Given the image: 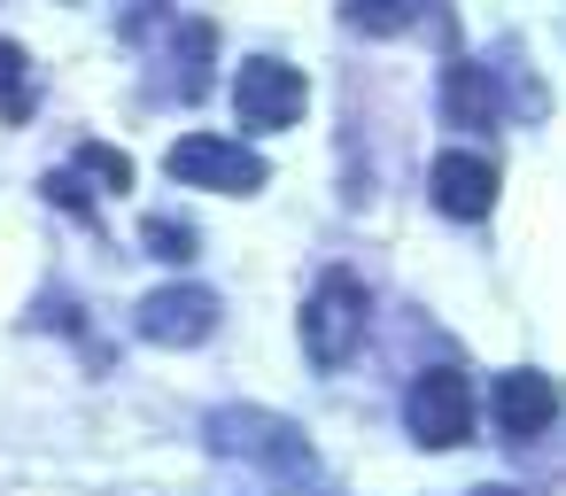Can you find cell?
Wrapping results in <instances>:
<instances>
[{"instance_id":"1","label":"cell","mask_w":566,"mask_h":496,"mask_svg":"<svg viewBox=\"0 0 566 496\" xmlns=\"http://www.w3.org/2000/svg\"><path fill=\"white\" fill-rule=\"evenodd\" d=\"M210 442H218L226 457L256 465L264 481H318V457H311V442H303L287 419H272V411H249V403H233V411H218V419H210Z\"/></svg>"},{"instance_id":"2","label":"cell","mask_w":566,"mask_h":496,"mask_svg":"<svg viewBox=\"0 0 566 496\" xmlns=\"http://www.w3.org/2000/svg\"><path fill=\"white\" fill-rule=\"evenodd\" d=\"M365 341V279L357 272H326L303 303V357L318 372H334L349 349Z\"/></svg>"},{"instance_id":"3","label":"cell","mask_w":566,"mask_h":496,"mask_svg":"<svg viewBox=\"0 0 566 496\" xmlns=\"http://www.w3.org/2000/svg\"><path fill=\"white\" fill-rule=\"evenodd\" d=\"M403 419H411V442L419 450H458L473 442V380L458 365H427L411 388H403Z\"/></svg>"},{"instance_id":"4","label":"cell","mask_w":566,"mask_h":496,"mask_svg":"<svg viewBox=\"0 0 566 496\" xmlns=\"http://www.w3.org/2000/svg\"><path fill=\"white\" fill-rule=\"evenodd\" d=\"M303 109H311V78H303L295 63L256 55V63L233 71V117H241L249 133H287Z\"/></svg>"},{"instance_id":"5","label":"cell","mask_w":566,"mask_h":496,"mask_svg":"<svg viewBox=\"0 0 566 496\" xmlns=\"http://www.w3.org/2000/svg\"><path fill=\"white\" fill-rule=\"evenodd\" d=\"M164 171H171L179 187H218V194H256V187L272 179L256 148H241V140H218V133H187V140H171Z\"/></svg>"},{"instance_id":"6","label":"cell","mask_w":566,"mask_h":496,"mask_svg":"<svg viewBox=\"0 0 566 496\" xmlns=\"http://www.w3.org/2000/svg\"><path fill=\"white\" fill-rule=\"evenodd\" d=\"M342 24L365 40H396V32H427L450 63H458V17L450 0H342Z\"/></svg>"},{"instance_id":"7","label":"cell","mask_w":566,"mask_h":496,"mask_svg":"<svg viewBox=\"0 0 566 496\" xmlns=\"http://www.w3.org/2000/svg\"><path fill=\"white\" fill-rule=\"evenodd\" d=\"M427 179H434V210L458 218V225H481L496 210V163L473 156V148H442Z\"/></svg>"},{"instance_id":"8","label":"cell","mask_w":566,"mask_h":496,"mask_svg":"<svg viewBox=\"0 0 566 496\" xmlns=\"http://www.w3.org/2000/svg\"><path fill=\"white\" fill-rule=\"evenodd\" d=\"M210 326H218V295L210 287H156L148 303H140V334L156 341V349H195V341H210Z\"/></svg>"},{"instance_id":"9","label":"cell","mask_w":566,"mask_h":496,"mask_svg":"<svg viewBox=\"0 0 566 496\" xmlns=\"http://www.w3.org/2000/svg\"><path fill=\"white\" fill-rule=\"evenodd\" d=\"M558 419V380L551 372H504L496 380V434L504 442H535Z\"/></svg>"},{"instance_id":"10","label":"cell","mask_w":566,"mask_h":496,"mask_svg":"<svg viewBox=\"0 0 566 496\" xmlns=\"http://www.w3.org/2000/svg\"><path fill=\"white\" fill-rule=\"evenodd\" d=\"M442 117H450V125H496V117H504L496 78H489L481 63H465V55H458V63L442 71Z\"/></svg>"},{"instance_id":"11","label":"cell","mask_w":566,"mask_h":496,"mask_svg":"<svg viewBox=\"0 0 566 496\" xmlns=\"http://www.w3.org/2000/svg\"><path fill=\"white\" fill-rule=\"evenodd\" d=\"M32 117V63L17 40H0V125H24Z\"/></svg>"},{"instance_id":"12","label":"cell","mask_w":566,"mask_h":496,"mask_svg":"<svg viewBox=\"0 0 566 496\" xmlns=\"http://www.w3.org/2000/svg\"><path fill=\"white\" fill-rule=\"evenodd\" d=\"M140 241H148V256H164V264H187V256H195V225H187V218H148Z\"/></svg>"},{"instance_id":"13","label":"cell","mask_w":566,"mask_h":496,"mask_svg":"<svg viewBox=\"0 0 566 496\" xmlns=\"http://www.w3.org/2000/svg\"><path fill=\"white\" fill-rule=\"evenodd\" d=\"M78 171L109 179V194H125V187H133V156H117V148H102V140H86V148H78Z\"/></svg>"},{"instance_id":"14","label":"cell","mask_w":566,"mask_h":496,"mask_svg":"<svg viewBox=\"0 0 566 496\" xmlns=\"http://www.w3.org/2000/svg\"><path fill=\"white\" fill-rule=\"evenodd\" d=\"M40 187H48V202H55V210H71L78 225H102V218H94V194H86V187H78L71 171H48Z\"/></svg>"},{"instance_id":"15","label":"cell","mask_w":566,"mask_h":496,"mask_svg":"<svg viewBox=\"0 0 566 496\" xmlns=\"http://www.w3.org/2000/svg\"><path fill=\"white\" fill-rule=\"evenodd\" d=\"M481 496H520V488H481Z\"/></svg>"}]
</instances>
